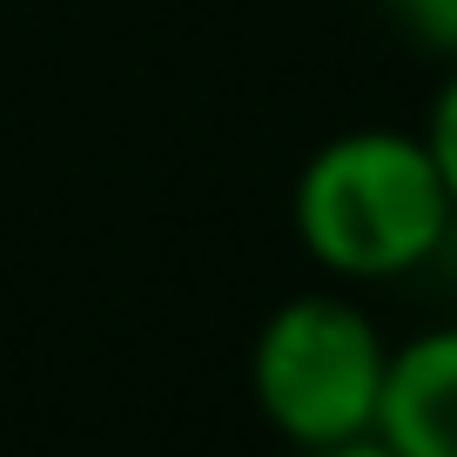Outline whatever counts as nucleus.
Instances as JSON below:
<instances>
[{"instance_id":"nucleus-5","label":"nucleus","mask_w":457,"mask_h":457,"mask_svg":"<svg viewBox=\"0 0 457 457\" xmlns=\"http://www.w3.org/2000/svg\"><path fill=\"white\" fill-rule=\"evenodd\" d=\"M417 135H424L430 162H437L444 188H451V209H457V68L444 74V87H437V101H430V114H424Z\"/></svg>"},{"instance_id":"nucleus-3","label":"nucleus","mask_w":457,"mask_h":457,"mask_svg":"<svg viewBox=\"0 0 457 457\" xmlns=\"http://www.w3.org/2000/svg\"><path fill=\"white\" fill-rule=\"evenodd\" d=\"M377 437L397 457H457V323L390 343Z\"/></svg>"},{"instance_id":"nucleus-4","label":"nucleus","mask_w":457,"mask_h":457,"mask_svg":"<svg viewBox=\"0 0 457 457\" xmlns=\"http://www.w3.org/2000/svg\"><path fill=\"white\" fill-rule=\"evenodd\" d=\"M384 14L397 21V34L411 47H424L444 68H457V0H384Z\"/></svg>"},{"instance_id":"nucleus-6","label":"nucleus","mask_w":457,"mask_h":457,"mask_svg":"<svg viewBox=\"0 0 457 457\" xmlns=\"http://www.w3.org/2000/svg\"><path fill=\"white\" fill-rule=\"evenodd\" d=\"M289 457H397L384 437H357V444H329V451H289Z\"/></svg>"},{"instance_id":"nucleus-2","label":"nucleus","mask_w":457,"mask_h":457,"mask_svg":"<svg viewBox=\"0 0 457 457\" xmlns=\"http://www.w3.org/2000/svg\"><path fill=\"white\" fill-rule=\"evenodd\" d=\"M384 377V329L343 289H303V296L276 303L249 343V397L289 451L377 437Z\"/></svg>"},{"instance_id":"nucleus-1","label":"nucleus","mask_w":457,"mask_h":457,"mask_svg":"<svg viewBox=\"0 0 457 457\" xmlns=\"http://www.w3.org/2000/svg\"><path fill=\"white\" fill-rule=\"evenodd\" d=\"M289 228L337 283H397L451 243L457 209L417 129H343L296 169Z\"/></svg>"}]
</instances>
